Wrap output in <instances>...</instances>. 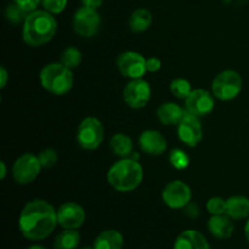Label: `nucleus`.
<instances>
[{
	"label": "nucleus",
	"instance_id": "nucleus-1",
	"mask_svg": "<svg viewBox=\"0 0 249 249\" xmlns=\"http://www.w3.org/2000/svg\"><path fill=\"white\" fill-rule=\"evenodd\" d=\"M57 225V211L43 199L28 202L19 214L18 228L26 240H45L55 231Z\"/></svg>",
	"mask_w": 249,
	"mask_h": 249
},
{
	"label": "nucleus",
	"instance_id": "nucleus-2",
	"mask_svg": "<svg viewBox=\"0 0 249 249\" xmlns=\"http://www.w3.org/2000/svg\"><path fill=\"white\" fill-rule=\"evenodd\" d=\"M57 32V22L46 10L29 12L23 23L22 36L27 45L38 48L48 44Z\"/></svg>",
	"mask_w": 249,
	"mask_h": 249
},
{
	"label": "nucleus",
	"instance_id": "nucleus-3",
	"mask_svg": "<svg viewBox=\"0 0 249 249\" xmlns=\"http://www.w3.org/2000/svg\"><path fill=\"white\" fill-rule=\"evenodd\" d=\"M143 179V169L131 157L122 158L109 168L107 181L118 192H131L138 189Z\"/></svg>",
	"mask_w": 249,
	"mask_h": 249
},
{
	"label": "nucleus",
	"instance_id": "nucleus-4",
	"mask_svg": "<svg viewBox=\"0 0 249 249\" xmlns=\"http://www.w3.org/2000/svg\"><path fill=\"white\" fill-rule=\"evenodd\" d=\"M39 78H40L41 87L56 96H63L68 94L74 83L72 70L63 66L61 62H51L44 66Z\"/></svg>",
	"mask_w": 249,
	"mask_h": 249
},
{
	"label": "nucleus",
	"instance_id": "nucleus-5",
	"mask_svg": "<svg viewBox=\"0 0 249 249\" xmlns=\"http://www.w3.org/2000/svg\"><path fill=\"white\" fill-rule=\"evenodd\" d=\"M243 80L240 73L232 70H225L219 73L212 83V94L221 101H231L241 94Z\"/></svg>",
	"mask_w": 249,
	"mask_h": 249
},
{
	"label": "nucleus",
	"instance_id": "nucleus-6",
	"mask_svg": "<svg viewBox=\"0 0 249 249\" xmlns=\"http://www.w3.org/2000/svg\"><path fill=\"white\" fill-rule=\"evenodd\" d=\"M105 138L104 125L95 117H87L80 122L77 130V142L82 148L94 151L101 146Z\"/></svg>",
	"mask_w": 249,
	"mask_h": 249
},
{
	"label": "nucleus",
	"instance_id": "nucleus-7",
	"mask_svg": "<svg viewBox=\"0 0 249 249\" xmlns=\"http://www.w3.org/2000/svg\"><path fill=\"white\" fill-rule=\"evenodd\" d=\"M41 163L34 153H23L12 164V178L18 185H28L39 177Z\"/></svg>",
	"mask_w": 249,
	"mask_h": 249
},
{
	"label": "nucleus",
	"instance_id": "nucleus-8",
	"mask_svg": "<svg viewBox=\"0 0 249 249\" xmlns=\"http://www.w3.org/2000/svg\"><path fill=\"white\" fill-rule=\"evenodd\" d=\"M101 17L95 9L82 6L73 16V29L83 38H92L99 32Z\"/></svg>",
	"mask_w": 249,
	"mask_h": 249
},
{
	"label": "nucleus",
	"instance_id": "nucleus-9",
	"mask_svg": "<svg viewBox=\"0 0 249 249\" xmlns=\"http://www.w3.org/2000/svg\"><path fill=\"white\" fill-rule=\"evenodd\" d=\"M117 68L124 78L140 79L146 74V58L135 51H124L117 58Z\"/></svg>",
	"mask_w": 249,
	"mask_h": 249
},
{
	"label": "nucleus",
	"instance_id": "nucleus-10",
	"mask_svg": "<svg viewBox=\"0 0 249 249\" xmlns=\"http://www.w3.org/2000/svg\"><path fill=\"white\" fill-rule=\"evenodd\" d=\"M124 102L133 109H140L147 106L151 100V87L148 82L140 79H131L123 90Z\"/></svg>",
	"mask_w": 249,
	"mask_h": 249
},
{
	"label": "nucleus",
	"instance_id": "nucleus-11",
	"mask_svg": "<svg viewBox=\"0 0 249 249\" xmlns=\"http://www.w3.org/2000/svg\"><path fill=\"white\" fill-rule=\"evenodd\" d=\"M191 189L181 180H174L164 187L162 199L172 209H184L191 202Z\"/></svg>",
	"mask_w": 249,
	"mask_h": 249
},
{
	"label": "nucleus",
	"instance_id": "nucleus-12",
	"mask_svg": "<svg viewBox=\"0 0 249 249\" xmlns=\"http://www.w3.org/2000/svg\"><path fill=\"white\" fill-rule=\"evenodd\" d=\"M178 136L187 147H196L203 139V128L198 117L186 111L178 124Z\"/></svg>",
	"mask_w": 249,
	"mask_h": 249
},
{
	"label": "nucleus",
	"instance_id": "nucleus-13",
	"mask_svg": "<svg viewBox=\"0 0 249 249\" xmlns=\"http://www.w3.org/2000/svg\"><path fill=\"white\" fill-rule=\"evenodd\" d=\"M214 107H215L214 95L203 89L192 90L191 94L185 99L186 111L198 118L211 114Z\"/></svg>",
	"mask_w": 249,
	"mask_h": 249
},
{
	"label": "nucleus",
	"instance_id": "nucleus-14",
	"mask_svg": "<svg viewBox=\"0 0 249 249\" xmlns=\"http://www.w3.org/2000/svg\"><path fill=\"white\" fill-rule=\"evenodd\" d=\"M85 211L74 202H66L57 209L58 225L62 229H79L85 221Z\"/></svg>",
	"mask_w": 249,
	"mask_h": 249
},
{
	"label": "nucleus",
	"instance_id": "nucleus-15",
	"mask_svg": "<svg viewBox=\"0 0 249 249\" xmlns=\"http://www.w3.org/2000/svg\"><path fill=\"white\" fill-rule=\"evenodd\" d=\"M139 146L142 152L150 156H162L168 147L167 139L157 130H145L139 138Z\"/></svg>",
	"mask_w": 249,
	"mask_h": 249
},
{
	"label": "nucleus",
	"instance_id": "nucleus-16",
	"mask_svg": "<svg viewBox=\"0 0 249 249\" xmlns=\"http://www.w3.org/2000/svg\"><path fill=\"white\" fill-rule=\"evenodd\" d=\"M207 225H208V231L211 235L218 240H228L233 235V231H235L232 219L226 214L212 215Z\"/></svg>",
	"mask_w": 249,
	"mask_h": 249
},
{
	"label": "nucleus",
	"instance_id": "nucleus-17",
	"mask_svg": "<svg viewBox=\"0 0 249 249\" xmlns=\"http://www.w3.org/2000/svg\"><path fill=\"white\" fill-rule=\"evenodd\" d=\"M173 249H211V247L199 231L185 230L177 237Z\"/></svg>",
	"mask_w": 249,
	"mask_h": 249
},
{
	"label": "nucleus",
	"instance_id": "nucleus-18",
	"mask_svg": "<svg viewBox=\"0 0 249 249\" xmlns=\"http://www.w3.org/2000/svg\"><path fill=\"white\" fill-rule=\"evenodd\" d=\"M186 113V109L180 107L175 102H164L157 108V118L165 125H178L182 117Z\"/></svg>",
	"mask_w": 249,
	"mask_h": 249
},
{
	"label": "nucleus",
	"instance_id": "nucleus-19",
	"mask_svg": "<svg viewBox=\"0 0 249 249\" xmlns=\"http://www.w3.org/2000/svg\"><path fill=\"white\" fill-rule=\"evenodd\" d=\"M225 214L232 220L249 218V199L245 196H233L226 199Z\"/></svg>",
	"mask_w": 249,
	"mask_h": 249
},
{
	"label": "nucleus",
	"instance_id": "nucleus-20",
	"mask_svg": "<svg viewBox=\"0 0 249 249\" xmlns=\"http://www.w3.org/2000/svg\"><path fill=\"white\" fill-rule=\"evenodd\" d=\"M124 238L119 231L109 229L105 230L95 238V249H123Z\"/></svg>",
	"mask_w": 249,
	"mask_h": 249
},
{
	"label": "nucleus",
	"instance_id": "nucleus-21",
	"mask_svg": "<svg viewBox=\"0 0 249 249\" xmlns=\"http://www.w3.org/2000/svg\"><path fill=\"white\" fill-rule=\"evenodd\" d=\"M109 147L112 152L121 158H128L133 153L134 143L130 136L125 135L123 133L114 134L109 140Z\"/></svg>",
	"mask_w": 249,
	"mask_h": 249
},
{
	"label": "nucleus",
	"instance_id": "nucleus-22",
	"mask_svg": "<svg viewBox=\"0 0 249 249\" xmlns=\"http://www.w3.org/2000/svg\"><path fill=\"white\" fill-rule=\"evenodd\" d=\"M152 24V14L147 9H138L131 14L129 18V27L134 33L146 32Z\"/></svg>",
	"mask_w": 249,
	"mask_h": 249
},
{
	"label": "nucleus",
	"instance_id": "nucleus-23",
	"mask_svg": "<svg viewBox=\"0 0 249 249\" xmlns=\"http://www.w3.org/2000/svg\"><path fill=\"white\" fill-rule=\"evenodd\" d=\"M80 243V235L77 229H63L53 241L55 249H77Z\"/></svg>",
	"mask_w": 249,
	"mask_h": 249
},
{
	"label": "nucleus",
	"instance_id": "nucleus-24",
	"mask_svg": "<svg viewBox=\"0 0 249 249\" xmlns=\"http://www.w3.org/2000/svg\"><path fill=\"white\" fill-rule=\"evenodd\" d=\"M60 62L73 71L74 68L79 67L80 62H82V53L75 46H68L61 53Z\"/></svg>",
	"mask_w": 249,
	"mask_h": 249
},
{
	"label": "nucleus",
	"instance_id": "nucleus-25",
	"mask_svg": "<svg viewBox=\"0 0 249 249\" xmlns=\"http://www.w3.org/2000/svg\"><path fill=\"white\" fill-rule=\"evenodd\" d=\"M170 92H172L173 96H175L177 99L185 100L192 91L191 84H190L189 80L184 79V78H175L170 83Z\"/></svg>",
	"mask_w": 249,
	"mask_h": 249
},
{
	"label": "nucleus",
	"instance_id": "nucleus-26",
	"mask_svg": "<svg viewBox=\"0 0 249 249\" xmlns=\"http://www.w3.org/2000/svg\"><path fill=\"white\" fill-rule=\"evenodd\" d=\"M27 16H28V12H26L24 10H22L18 5H16L15 2L7 5L6 10H5V17L9 22L14 24L18 23H24Z\"/></svg>",
	"mask_w": 249,
	"mask_h": 249
},
{
	"label": "nucleus",
	"instance_id": "nucleus-27",
	"mask_svg": "<svg viewBox=\"0 0 249 249\" xmlns=\"http://www.w3.org/2000/svg\"><path fill=\"white\" fill-rule=\"evenodd\" d=\"M169 163L174 169L184 170L189 167L190 157L180 148H175L169 155Z\"/></svg>",
	"mask_w": 249,
	"mask_h": 249
},
{
	"label": "nucleus",
	"instance_id": "nucleus-28",
	"mask_svg": "<svg viewBox=\"0 0 249 249\" xmlns=\"http://www.w3.org/2000/svg\"><path fill=\"white\" fill-rule=\"evenodd\" d=\"M38 157L41 163V167L45 168V169H50V168L55 167L56 163H57L58 153L53 148H45L39 153Z\"/></svg>",
	"mask_w": 249,
	"mask_h": 249
},
{
	"label": "nucleus",
	"instance_id": "nucleus-29",
	"mask_svg": "<svg viewBox=\"0 0 249 249\" xmlns=\"http://www.w3.org/2000/svg\"><path fill=\"white\" fill-rule=\"evenodd\" d=\"M207 211L211 215H221L226 212V201L221 197H212L207 202Z\"/></svg>",
	"mask_w": 249,
	"mask_h": 249
},
{
	"label": "nucleus",
	"instance_id": "nucleus-30",
	"mask_svg": "<svg viewBox=\"0 0 249 249\" xmlns=\"http://www.w3.org/2000/svg\"><path fill=\"white\" fill-rule=\"evenodd\" d=\"M41 4L50 14H61L66 9L67 0H41Z\"/></svg>",
	"mask_w": 249,
	"mask_h": 249
},
{
	"label": "nucleus",
	"instance_id": "nucleus-31",
	"mask_svg": "<svg viewBox=\"0 0 249 249\" xmlns=\"http://www.w3.org/2000/svg\"><path fill=\"white\" fill-rule=\"evenodd\" d=\"M14 2L29 14V12H33L38 9L41 0H14Z\"/></svg>",
	"mask_w": 249,
	"mask_h": 249
},
{
	"label": "nucleus",
	"instance_id": "nucleus-32",
	"mask_svg": "<svg viewBox=\"0 0 249 249\" xmlns=\"http://www.w3.org/2000/svg\"><path fill=\"white\" fill-rule=\"evenodd\" d=\"M162 68V62L157 57H148L146 60V70L148 73H156Z\"/></svg>",
	"mask_w": 249,
	"mask_h": 249
},
{
	"label": "nucleus",
	"instance_id": "nucleus-33",
	"mask_svg": "<svg viewBox=\"0 0 249 249\" xmlns=\"http://www.w3.org/2000/svg\"><path fill=\"white\" fill-rule=\"evenodd\" d=\"M185 213H186V215H189L190 218H197V216L199 215V208L197 204H194L190 202L189 204H187L186 207H185Z\"/></svg>",
	"mask_w": 249,
	"mask_h": 249
},
{
	"label": "nucleus",
	"instance_id": "nucleus-34",
	"mask_svg": "<svg viewBox=\"0 0 249 249\" xmlns=\"http://www.w3.org/2000/svg\"><path fill=\"white\" fill-rule=\"evenodd\" d=\"M7 80H9V73H7L6 68L4 66L0 67V88L4 89L7 84Z\"/></svg>",
	"mask_w": 249,
	"mask_h": 249
},
{
	"label": "nucleus",
	"instance_id": "nucleus-35",
	"mask_svg": "<svg viewBox=\"0 0 249 249\" xmlns=\"http://www.w3.org/2000/svg\"><path fill=\"white\" fill-rule=\"evenodd\" d=\"M102 1L104 0H82L83 6L90 7V9L97 10L102 5Z\"/></svg>",
	"mask_w": 249,
	"mask_h": 249
},
{
	"label": "nucleus",
	"instance_id": "nucleus-36",
	"mask_svg": "<svg viewBox=\"0 0 249 249\" xmlns=\"http://www.w3.org/2000/svg\"><path fill=\"white\" fill-rule=\"evenodd\" d=\"M7 174V169H6V164L5 162H0V179L4 180L5 177Z\"/></svg>",
	"mask_w": 249,
	"mask_h": 249
},
{
	"label": "nucleus",
	"instance_id": "nucleus-37",
	"mask_svg": "<svg viewBox=\"0 0 249 249\" xmlns=\"http://www.w3.org/2000/svg\"><path fill=\"white\" fill-rule=\"evenodd\" d=\"M245 236H246V240L249 242V218L247 220V223H246L245 225Z\"/></svg>",
	"mask_w": 249,
	"mask_h": 249
},
{
	"label": "nucleus",
	"instance_id": "nucleus-38",
	"mask_svg": "<svg viewBox=\"0 0 249 249\" xmlns=\"http://www.w3.org/2000/svg\"><path fill=\"white\" fill-rule=\"evenodd\" d=\"M27 249H48V248H45L44 246H41V245H32V246H29Z\"/></svg>",
	"mask_w": 249,
	"mask_h": 249
},
{
	"label": "nucleus",
	"instance_id": "nucleus-39",
	"mask_svg": "<svg viewBox=\"0 0 249 249\" xmlns=\"http://www.w3.org/2000/svg\"><path fill=\"white\" fill-rule=\"evenodd\" d=\"M79 249H95V248H94V246H92V247H89V246H85V247H82V248H79Z\"/></svg>",
	"mask_w": 249,
	"mask_h": 249
}]
</instances>
